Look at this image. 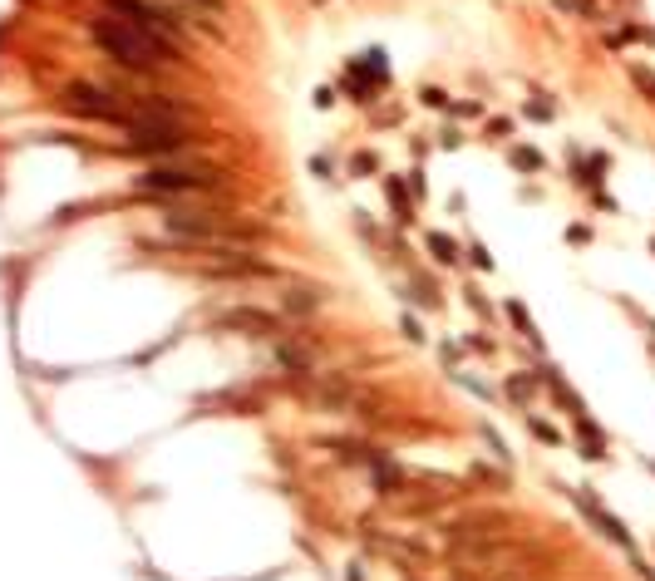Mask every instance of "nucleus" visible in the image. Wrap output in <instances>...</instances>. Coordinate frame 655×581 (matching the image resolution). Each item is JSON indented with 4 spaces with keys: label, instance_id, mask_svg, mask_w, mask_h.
Returning a JSON list of instances; mask_svg holds the SVG:
<instances>
[{
    "label": "nucleus",
    "instance_id": "obj_1",
    "mask_svg": "<svg viewBox=\"0 0 655 581\" xmlns=\"http://www.w3.org/2000/svg\"><path fill=\"white\" fill-rule=\"evenodd\" d=\"M89 40H94L109 60L128 64V69H158V64H168V60L178 55V45H173L168 35H153V30H143V25L123 20V15H99V20H89Z\"/></svg>",
    "mask_w": 655,
    "mask_h": 581
},
{
    "label": "nucleus",
    "instance_id": "obj_2",
    "mask_svg": "<svg viewBox=\"0 0 655 581\" xmlns=\"http://www.w3.org/2000/svg\"><path fill=\"white\" fill-rule=\"evenodd\" d=\"M163 227L173 237H188L198 247H246L256 237V227L237 222L232 212H203V207H173L163 217Z\"/></svg>",
    "mask_w": 655,
    "mask_h": 581
},
{
    "label": "nucleus",
    "instance_id": "obj_3",
    "mask_svg": "<svg viewBox=\"0 0 655 581\" xmlns=\"http://www.w3.org/2000/svg\"><path fill=\"white\" fill-rule=\"evenodd\" d=\"M138 188L148 193H207V188H222V173L212 168H173V163H158L148 173H138Z\"/></svg>",
    "mask_w": 655,
    "mask_h": 581
},
{
    "label": "nucleus",
    "instance_id": "obj_4",
    "mask_svg": "<svg viewBox=\"0 0 655 581\" xmlns=\"http://www.w3.org/2000/svg\"><path fill=\"white\" fill-rule=\"evenodd\" d=\"M69 108H79V113H89V118H99V123H128L133 118V108L123 103V98L113 94V89H104V84H69Z\"/></svg>",
    "mask_w": 655,
    "mask_h": 581
},
{
    "label": "nucleus",
    "instance_id": "obj_5",
    "mask_svg": "<svg viewBox=\"0 0 655 581\" xmlns=\"http://www.w3.org/2000/svg\"><path fill=\"white\" fill-rule=\"evenodd\" d=\"M104 10L133 20V25H143V30H153V35H168V40L178 35V15L163 10V5H153V0H104Z\"/></svg>",
    "mask_w": 655,
    "mask_h": 581
},
{
    "label": "nucleus",
    "instance_id": "obj_6",
    "mask_svg": "<svg viewBox=\"0 0 655 581\" xmlns=\"http://www.w3.org/2000/svg\"><path fill=\"white\" fill-rule=\"evenodd\" d=\"M571 502H576V507H581V512L596 522V532H601V537H611L616 547H631V532H626V522H621V517H611V512H606V507H601V502H596L586 487H571Z\"/></svg>",
    "mask_w": 655,
    "mask_h": 581
},
{
    "label": "nucleus",
    "instance_id": "obj_7",
    "mask_svg": "<svg viewBox=\"0 0 655 581\" xmlns=\"http://www.w3.org/2000/svg\"><path fill=\"white\" fill-rule=\"evenodd\" d=\"M566 168H571V183H586V188H601V173H606V158H601V153H581V148H571V153H566Z\"/></svg>",
    "mask_w": 655,
    "mask_h": 581
},
{
    "label": "nucleus",
    "instance_id": "obj_8",
    "mask_svg": "<svg viewBox=\"0 0 655 581\" xmlns=\"http://www.w3.org/2000/svg\"><path fill=\"white\" fill-rule=\"evenodd\" d=\"M222 325H241V335H271V330H281V320L266 315V310H227Z\"/></svg>",
    "mask_w": 655,
    "mask_h": 581
},
{
    "label": "nucleus",
    "instance_id": "obj_9",
    "mask_svg": "<svg viewBox=\"0 0 655 581\" xmlns=\"http://www.w3.org/2000/svg\"><path fill=\"white\" fill-rule=\"evenodd\" d=\"M576 429H581V458L601 463V458H606V439H601V429H596L586 414H576Z\"/></svg>",
    "mask_w": 655,
    "mask_h": 581
},
{
    "label": "nucleus",
    "instance_id": "obj_10",
    "mask_svg": "<svg viewBox=\"0 0 655 581\" xmlns=\"http://www.w3.org/2000/svg\"><path fill=\"white\" fill-rule=\"evenodd\" d=\"M552 5L571 20H596V0H552Z\"/></svg>",
    "mask_w": 655,
    "mask_h": 581
},
{
    "label": "nucleus",
    "instance_id": "obj_11",
    "mask_svg": "<svg viewBox=\"0 0 655 581\" xmlns=\"http://www.w3.org/2000/svg\"><path fill=\"white\" fill-rule=\"evenodd\" d=\"M542 153L537 148H513V168H523V173H542Z\"/></svg>",
    "mask_w": 655,
    "mask_h": 581
},
{
    "label": "nucleus",
    "instance_id": "obj_12",
    "mask_svg": "<svg viewBox=\"0 0 655 581\" xmlns=\"http://www.w3.org/2000/svg\"><path fill=\"white\" fill-rule=\"evenodd\" d=\"M552 113H557V103H552V94H542V89H537V94L528 98V118H552Z\"/></svg>",
    "mask_w": 655,
    "mask_h": 581
},
{
    "label": "nucleus",
    "instance_id": "obj_13",
    "mask_svg": "<svg viewBox=\"0 0 655 581\" xmlns=\"http://www.w3.org/2000/svg\"><path fill=\"white\" fill-rule=\"evenodd\" d=\"M532 389H537V375H513L508 380V394L513 399H532Z\"/></svg>",
    "mask_w": 655,
    "mask_h": 581
},
{
    "label": "nucleus",
    "instance_id": "obj_14",
    "mask_svg": "<svg viewBox=\"0 0 655 581\" xmlns=\"http://www.w3.org/2000/svg\"><path fill=\"white\" fill-rule=\"evenodd\" d=\"M429 247H434V256H438V261H458V247H453V242H448L443 232H434V237H429Z\"/></svg>",
    "mask_w": 655,
    "mask_h": 581
},
{
    "label": "nucleus",
    "instance_id": "obj_15",
    "mask_svg": "<svg viewBox=\"0 0 655 581\" xmlns=\"http://www.w3.org/2000/svg\"><path fill=\"white\" fill-rule=\"evenodd\" d=\"M528 429H532V434H537V439H542V444H562V434H557V429H552V424H547V419H537V414H532V419H528Z\"/></svg>",
    "mask_w": 655,
    "mask_h": 581
},
{
    "label": "nucleus",
    "instance_id": "obj_16",
    "mask_svg": "<svg viewBox=\"0 0 655 581\" xmlns=\"http://www.w3.org/2000/svg\"><path fill=\"white\" fill-rule=\"evenodd\" d=\"M316 300H321V295H316L311 286H296V295H286V305H296V310H311Z\"/></svg>",
    "mask_w": 655,
    "mask_h": 581
},
{
    "label": "nucleus",
    "instance_id": "obj_17",
    "mask_svg": "<svg viewBox=\"0 0 655 581\" xmlns=\"http://www.w3.org/2000/svg\"><path fill=\"white\" fill-rule=\"evenodd\" d=\"M488 133H493V138H508V133H513V118H493Z\"/></svg>",
    "mask_w": 655,
    "mask_h": 581
},
{
    "label": "nucleus",
    "instance_id": "obj_18",
    "mask_svg": "<svg viewBox=\"0 0 655 581\" xmlns=\"http://www.w3.org/2000/svg\"><path fill=\"white\" fill-rule=\"evenodd\" d=\"M636 84H641V89L655 98V74H651V69H636Z\"/></svg>",
    "mask_w": 655,
    "mask_h": 581
},
{
    "label": "nucleus",
    "instance_id": "obj_19",
    "mask_svg": "<svg viewBox=\"0 0 655 581\" xmlns=\"http://www.w3.org/2000/svg\"><path fill=\"white\" fill-rule=\"evenodd\" d=\"M651 252H655V242H651Z\"/></svg>",
    "mask_w": 655,
    "mask_h": 581
}]
</instances>
